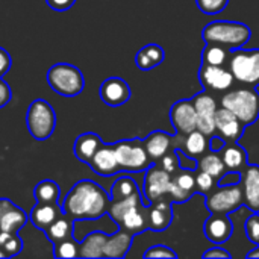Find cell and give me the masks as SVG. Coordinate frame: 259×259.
Segmentation results:
<instances>
[{"label":"cell","instance_id":"cell-33","mask_svg":"<svg viewBox=\"0 0 259 259\" xmlns=\"http://www.w3.org/2000/svg\"><path fill=\"white\" fill-rule=\"evenodd\" d=\"M137 193H140L137 181H134L129 176H121L112 184L109 197H111V200H121V199L131 197Z\"/></svg>","mask_w":259,"mask_h":259},{"label":"cell","instance_id":"cell-15","mask_svg":"<svg viewBox=\"0 0 259 259\" xmlns=\"http://www.w3.org/2000/svg\"><path fill=\"white\" fill-rule=\"evenodd\" d=\"M99 94L105 105L117 108L131 99V87L121 77H109L100 85Z\"/></svg>","mask_w":259,"mask_h":259},{"label":"cell","instance_id":"cell-10","mask_svg":"<svg viewBox=\"0 0 259 259\" xmlns=\"http://www.w3.org/2000/svg\"><path fill=\"white\" fill-rule=\"evenodd\" d=\"M193 103L197 115V129L206 137L215 134V111L217 102L208 93H199L193 97Z\"/></svg>","mask_w":259,"mask_h":259},{"label":"cell","instance_id":"cell-29","mask_svg":"<svg viewBox=\"0 0 259 259\" xmlns=\"http://www.w3.org/2000/svg\"><path fill=\"white\" fill-rule=\"evenodd\" d=\"M181 150L187 153L188 156L199 159L202 155L208 152V137L199 129H196L184 137V144Z\"/></svg>","mask_w":259,"mask_h":259},{"label":"cell","instance_id":"cell-43","mask_svg":"<svg viewBox=\"0 0 259 259\" xmlns=\"http://www.w3.org/2000/svg\"><path fill=\"white\" fill-rule=\"evenodd\" d=\"M178 150V156H179V165L181 168H185V170H193L196 171L197 170V159L188 156L187 153H184L181 149H176Z\"/></svg>","mask_w":259,"mask_h":259},{"label":"cell","instance_id":"cell-20","mask_svg":"<svg viewBox=\"0 0 259 259\" xmlns=\"http://www.w3.org/2000/svg\"><path fill=\"white\" fill-rule=\"evenodd\" d=\"M143 143L153 164L158 162L168 150L175 149V137L164 131H153L143 140Z\"/></svg>","mask_w":259,"mask_h":259},{"label":"cell","instance_id":"cell-25","mask_svg":"<svg viewBox=\"0 0 259 259\" xmlns=\"http://www.w3.org/2000/svg\"><path fill=\"white\" fill-rule=\"evenodd\" d=\"M165 59V52L158 44H147L143 49L138 50L135 56V64L140 70L149 71L161 65Z\"/></svg>","mask_w":259,"mask_h":259},{"label":"cell","instance_id":"cell-1","mask_svg":"<svg viewBox=\"0 0 259 259\" xmlns=\"http://www.w3.org/2000/svg\"><path fill=\"white\" fill-rule=\"evenodd\" d=\"M109 194L94 181L82 179L67 193L62 200V211L71 220H97L108 214Z\"/></svg>","mask_w":259,"mask_h":259},{"label":"cell","instance_id":"cell-23","mask_svg":"<svg viewBox=\"0 0 259 259\" xmlns=\"http://www.w3.org/2000/svg\"><path fill=\"white\" fill-rule=\"evenodd\" d=\"M103 144L102 138L94 134V132H85L82 135H79L74 141V156L83 162V164H88L90 159L93 158V155L97 152V149Z\"/></svg>","mask_w":259,"mask_h":259},{"label":"cell","instance_id":"cell-36","mask_svg":"<svg viewBox=\"0 0 259 259\" xmlns=\"http://www.w3.org/2000/svg\"><path fill=\"white\" fill-rule=\"evenodd\" d=\"M194 173L196 171H193V170L179 168V171H176L175 175H171V179L184 191H187L191 196H194V193H196V176H194Z\"/></svg>","mask_w":259,"mask_h":259},{"label":"cell","instance_id":"cell-12","mask_svg":"<svg viewBox=\"0 0 259 259\" xmlns=\"http://www.w3.org/2000/svg\"><path fill=\"white\" fill-rule=\"evenodd\" d=\"M199 80L208 91H228L235 79L228 67L202 64L199 68Z\"/></svg>","mask_w":259,"mask_h":259},{"label":"cell","instance_id":"cell-24","mask_svg":"<svg viewBox=\"0 0 259 259\" xmlns=\"http://www.w3.org/2000/svg\"><path fill=\"white\" fill-rule=\"evenodd\" d=\"M220 156L223 159V164L226 170H235L241 171L249 162H247V152L244 147L238 144V141L226 143L225 147L220 150Z\"/></svg>","mask_w":259,"mask_h":259},{"label":"cell","instance_id":"cell-42","mask_svg":"<svg viewBox=\"0 0 259 259\" xmlns=\"http://www.w3.org/2000/svg\"><path fill=\"white\" fill-rule=\"evenodd\" d=\"M241 182V171H235V170H226L225 175L222 178L217 179V185L219 187H225V185H237Z\"/></svg>","mask_w":259,"mask_h":259},{"label":"cell","instance_id":"cell-19","mask_svg":"<svg viewBox=\"0 0 259 259\" xmlns=\"http://www.w3.org/2000/svg\"><path fill=\"white\" fill-rule=\"evenodd\" d=\"M120 229H124L131 232L132 235H138L144 231L149 229V222H147V205L140 203L132 206L129 211H126L121 219L115 223Z\"/></svg>","mask_w":259,"mask_h":259},{"label":"cell","instance_id":"cell-8","mask_svg":"<svg viewBox=\"0 0 259 259\" xmlns=\"http://www.w3.org/2000/svg\"><path fill=\"white\" fill-rule=\"evenodd\" d=\"M206 209L211 214H231L244 205L241 184L217 187L205 199Z\"/></svg>","mask_w":259,"mask_h":259},{"label":"cell","instance_id":"cell-40","mask_svg":"<svg viewBox=\"0 0 259 259\" xmlns=\"http://www.w3.org/2000/svg\"><path fill=\"white\" fill-rule=\"evenodd\" d=\"M244 229H246V235H247V238H249L252 243H255L256 246H259V214L258 212H253V214L246 220Z\"/></svg>","mask_w":259,"mask_h":259},{"label":"cell","instance_id":"cell-17","mask_svg":"<svg viewBox=\"0 0 259 259\" xmlns=\"http://www.w3.org/2000/svg\"><path fill=\"white\" fill-rule=\"evenodd\" d=\"M203 232L214 244L226 243L234 232V225L229 219V214H211L203 225Z\"/></svg>","mask_w":259,"mask_h":259},{"label":"cell","instance_id":"cell-32","mask_svg":"<svg viewBox=\"0 0 259 259\" xmlns=\"http://www.w3.org/2000/svg\"><path fill=\"white\" fill-rule=\"evenodd\" d=\"M59 185L55 181L44 179L33 188V197L38 203H56L59 202Z\"/></svg>","mask_w":259,"mask_h":259},{"label":"cell","instance_id":"cell-30","mask_svg":"<svg viewBox=\"0 0 259 259\" xmlns=\"http://www.w3.org/2000/svg\"><path fill=\"white\" fill-rule=\"evenodd\" d=\"M229 58H231V49L220 46V44L206 42L203 53H202V64L228 67Z\"/></svg>","mask_w":259,"mask_h":259},{"label":"cell","instance_id":"cell-11","mask_svg":"<svg viewBox=\"0 0 259 259\" xmlns=\"http://www.w3.org/2000/svg\"><path fill=\"white\" fill-rule=\"evenodd\" d=\"M170 121L179 135H188L197 129V115L193 99H182L170 109Z\"/></svg>","mask_w":259,"mask_h":259},{"label":"cell","instance_id":"cell-45","mask_svg":"<svg viewBox=\"0 0 259 259\" xmlns=\"http://www.w3.org/2000/svg\"><path fill=\"white\" fill-rule=\"evenodd\" d=\"M11 97H12V93H11L8 82L0 77V108L6 106L11 102Z\"/></svg>","mask_w":259,"mask_h":259},{"label":"cell","instance_id":"cell-35","mask_svg":"<svg viewBox=\"0 0 259 259\" xmlns=\"http://www.w3.org/2000/svg\"><path fill=\"white\" fill-rule=\"evenodd\" d=\"M0 249L6 258L17 256L23 249V241L17 234L0 232Z\"/></svg>","mask_w":259,"mask_h":259},{"label":"cell","instance_id":"cell-47","mask_svg":"<svg viewBox=\"0 0 259 259\" xmlns=\"http://www.w3.org/2000/svg\"><path fill=\"white\" fill-rule=\"evenodd\" d=\"M11 64H12V59H11L9 53L3 47H0V77H3L9 71Z\"/></svg>","mask_w":259,"mask_h":259},{"label":"cell","instance_id":"cell-41","mask_svg":"<svg viewBox=\"0 0 259 259\" xmlns=\"http://www.w3.org/2000/svg\"><path fill=\"white\" fill-rule=\"evenodd\" d=\"M144 258H178V253L164 244H156L144 252Z\"/></svg>","mask_w":259,"mask_h":259},{"label":"cell","instance_id":"cell-22","mask_svg":"<svg viewBox=\"0 0 259 259\" xmlns=\"http://www.w3.org/2000/svg\"><path fill=\"white\" fill-rule=\"evenodd\" d=\"M134 237L131 232L120 229L114 232L112 235H108L105 249H103V258H124L132 246Z\"/></svg>","mask_w":259,"mask_h":259},{"label":"cell","instance_id":"cell-44","mask_svg":"<svg viewBox=\"0 0 259 259\" xmlns=\"http://www.w3.org/2000/svg\"><path fill=\"white\" fill-rule=\"evenodd\" d=\"M46 3L49 5V8L62 12V11H68L76 3V0H46Z\"/></svg>","mask_w":259,"mask_h":259},{"label":"cell","instance_id":"cell-26","mask_svg":"<svg viewBox=\"0 0 259 259\" xmlns=\"http://www.w3.org/2000/svg\"><path fill=\"white\" fill-rule=\"evenodd\" d=\"M108 235L102 231H94L87 235L80 243L79 258H103V249Z\"/></svg>","mask_w":259,"mask_h":259},{"label":"cell","instance_id":"cell-38","mask_svg":"<svg viewBox=\"0 0 259 259\" xmlns=\"http://www.w3.org/2000/svg\"><path fill=\"white\" fill-rule=\"evenodd\" d=\"M197 8L206 15H215L226 9L229 0H196Z\"/></svg>","mask_w":259,"mask_h":259},{"label":"cell","instance_id":"cell-28","mask_svg":"<svg viewBox=\"0 0 259 259\" xmlns=\"http://www.w3.org/2000/svg\"><path fill=\"white\" fill-rule=\"evenodd\" d=\"M46 234V238L49 241H52L53 244L55 243H59L62 240H67L70 237H73V232H74V220H71L68 215L62 214L61 217H58L47 229L42 231Z\"/></svg>","mask_w":259,"mask_h":259},{"label":"cell","instance_id":"cell-48","mask_svg":"<svg viewBox=\"0 0 259 259\" xmlns=\"http://www.w3.org/2000/svg\"><path fill=\"white\" fill-rule=\"evenodd\" d=\"M203 258H232V255L223 247H212V249H209V250H206L203 253Z\"/></svg>","mask_w":259,"mask_h":259},{"label":"cell","instance_id":"cell-6","mask_svg":"<svg viewBox=\"0 0 259 259\" xmlns=\"http://www.w3.org/2000/svg\"><path fill=\"white\" fill-rule=\"evenodd\" d=\"M228 68L234 74V79L249 87L259 85V49H234Z\"/></svg>","mask_w":259,"mask_h":259},{"label":"cell","instance_id":"cell-49","mask_svg":"<svg viewBox=\"0 0 259 259\" xmlns=\"http://www.w3.org/2000/svg\"><path fill=\"white\" fill-rule=\"evenodd\" d=\"M11 203H12V202H11V200H8V199H0V219H2L3 212L8 209V206H9Z\"/></svg>","mask_w":259,"mask_h":259},{"label":"cell","instance_id":"cell-21","mask_svg":"<svg viewBox=\"0 0 259 259\" xmlns=\"http://www.w3.org/2000/svg\"><path fill=\"white\" fill-rule=\"evenodd\" d=\"M62 214H64V211H62V206L59 205V202H56V203H38L36 202V205L32 208V211L29 214V220L36 229L44 231Z\"/></svg>","mask_w":259,"mask_h":259},{"label":"cell","instance_id":"cell-31","mask_svg":"<svg viewBox=\"0 0 259 259\" xmlns=\"http://www.w3.org/2000/svg\"><path fill=\"white\" fill-rule=\"evenodd\" d=\"M197 170H202L208 175H211L215 181L219 178H222L226 171V167L223 164V159L220 156V153L217 152H206L205 155H202L197 161Z\"/></svg>","mask_w":259,"mask_h":259},{"label":"cell","instance_id":"cell-34","mask_svg":"<svg viewBox=\"0 0 259 259\" xmlns=\"http://www.w3.org/2000/svg\"><path fill=\"white\" fill-rule=\"evenodd\" d=\"M79 250L80 243H77L73 237L53 244L55 258H79Z\"/></svg>","mask_w":259,"mask_h":259},{"label":"cell","instance_id":"cell-3","mask_svg":"<svg viewBox=\"0 0 259 259\" xmlns=\"http://www.w3.org/2000/svg\"><path fill=\"white\" fill-rule=\"evenodd\" d=\"M222 106L234 112L246 126H250L259 118V93L253 87L228 91L222 97Z\"/></svg>","mask_w":259,"mask_h":259},{"label":"cell","instance_id":"cell-18","mask_svg":"<svg viewBox=\"0 0 259 259\" xmlns=\"http://www.w3.org/2000/svg\"><path fill=\"white\" fill-rule=\"evenodd\" d=\"M171 200L168 197L159 199L150 205H147V222L149 229L155 232L165 231L171 222H173V209H171Z\"/></svg>","mask_w":259,"mask_h":259},{"label":"cell","instance_id":"cell-5","mask_svg":"<svg viewBox=\"0 0 259 259\" xmlns=\"http://www.w3.org/2000/svg\"><path fill=\"white\" fill-rule=\"evenodd\" d=\"M115 156L120 165V171L141 173L146 171L153 162L146 152L143 140H123L114 144Z\"/></svg>","mask_w":259,"mask_h":259},{"label":"cell","instance_id":"cell-51","mask_svg":"<svg viewBox=\"0 0 259 259\" xmlns=\"http://www.w3.org/2000/svg\"><path fill=\"white\" fill-rule=\"evenodd\" d=\"M0 258H6V256H5V253L2 252V249H0Z\"/></svg>","mask_w":259,"mask_h":259},{"label":"cell","instance_id":"cell-27","mask_svg":"<svg viewBox=\"0 0 259 259\" xmlns=\"http://www.w3.org/2000/svg\"><path fill=\"white\" fill-rule=\"evenodd\" d=\"M27 219L29 217L24 214V211L21 208L11 203L0 219V232L17 234L27 223Z\"/></svg>","mask_w":259,"mask_h":259},{"label":"cell","instance_id":"cell-39","mask_svg":"<svg viewBox=\"0 0 259 259\" xmlns=\"http://www.w3.org/2000/svg\"><path fill=\"white\" fill-rule=\"evenodd\" d=\"M194 176H196V191H199L202 194H208L214 190L217 181L211 175H208L202 170H196Z\"/></svg>","mask_w":259,"mask_h":259},{"label":"cell","instance_id":"cell-50","mask_svg":"<svg viewBox=\"0 0 259 259\" xmlns=\"http://www.w3.org/2000/svg\"><path fill=\"white\" fill-rule=\"evenodd\" d=\"M247 258H259V246H256L252 252L247 253Z\"/></svg>","mask_w":259,"mask_h":259},{"label":"cell","instance_id":"cell-4","mask_svg":"<svg viewBox=\"0 0 259 259\" xmlns=\"http://www.w3.org/2000/svg\"><path fill=\"white\" fill-rule=\"evenodd\" d=\"M47 82L50 88L64 97H74L83 91L85 79L82 71L67 62H59L47 71Z\"/></svg>","mask_w":259,"mask_h":259},{"label":"cell","instance_id":"cell-14","mask_svg":"<svg viewBox=\"0 0 259 259\" xmlns=\"http://www.w3.org/2000/svg\"><path fill=\"white\" fill-rule=\"evenodd\" d=\"M241 188L244 206L259 214V165L247 164L241 170Z\"/></svg>","mask_w":259,"mask_h":259},{"label":"cell","instance_id":"cell-37","mask_svg":"<svg viewBox=\"0 0 259 259\" xmlns=\"http://www.w3.org/2000/svg\"><path fill=\"white\" fill-rule=\"evenodd\" d=\"M155 164H158L161 168H164L167 173H170V175H175L176 171H179V168H181V165H179V156H178V150L176 149H171V150H168L158 162H155Z\"/></svg>","mask_w":259,"mask_h":259},{"label":"cell","instance_id":"cell-46","mask_svg":"<svg viewBox=\"0 0 259 259\" xmlns=\"http://www.w3.org/2000/svg\"><path fill=\"white\" fill-rule=\"evenodd\" d=\"M225 144H226V141L220 137V135H211V137H208V150L209 152H217V153H220V150L225 147Z\"/></svg>","mask_w":259,"mask_h":259},{"label":"cell","instance_id":"cell-7","mask_svg":"<svg viewBox=\"0 0 259 259\" xmlns=\"http://www.w3.org/2000/svg\"><path fill=\"white\" fill-rule=\"evenodd\" d=\"M26 123L32 138L36 141H44L50 138L55 131L56 126L55 109L44 99H36L30 103L27 109Z\"/></svg>","mask_w":259,"mask_h":259},{"label":"cell","instance_id":"cell-16","mask_svg":"<svg viewBox=\"0 0 259 259\" xmlns=\"http://www.w3.org/2000/svg\"><path fill=\"white\" fill-rule=\"evenodd\" d=\"M88 165L91 167L94 173L103 178L117 175L120 171V165L115 156L114 144H102L97 149V152L93 155V158L90 159Z\"/></svg>","mask_w":259,"mask_h":259},{"label":"cell","instance_id":"cell-13","mask_svg":"<svg viewBox=\"0 0 259 259\" xmlns=\"http://www.w3.org/2000/svg\"><path fill=\"white\" fill-rule=\"evenodd\" d=\"M246 124L229 109L217 108L215 111V132L220 135L226 143L238 141L244 134Z\"/></svg>","mask_w":259,"mask_h":259},{"label":"cell","instance_id":"cell-2","mask_svg":"<svg viewBox=\"0 0 259 259\" xmlns=\"http://www.w3.org/2000/svg\"><path fill=\"white\" fill-rule=\"evenodd\" d=\"M202 38L205 42L220 44L231 50L244 47L252 38V30L246 23L241 21H211L202 30Z\"/></svg>","mask_w":259,"mask_h":259},{"label":"cell","instance_id":"cell-9","mask_svg":"<svg viewBox=\"0 0 259 259\" xmlns=\"http://www.w3.org/2000/svg\"><path fill=\"white\" fill-rule=\"evenodd\" d=\"M171 184V175L161 168L158 164H152L146 170L144 187H143V202L150 205L159 199L168 197V190Z\"/></svg>","mask_w":259,"mask_h":259}]
</instances>
